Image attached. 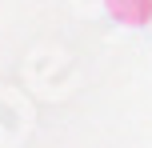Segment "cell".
I'll list each match as a JSON object with an SVG mask.
<instances>
[{
  "label": "cell",
  "instance_id": "1",
  "mask_svg": "<svg viewBox=\"0 0 152 148\" xmlns=\"http://www.w3.org/2000/svg\"><path fill=\"white\" fill-rule=\"evenodd\" d=\"M104 8L112 20L128 24V28H140L152 20V0H104Z\"/></svg>",
  "mask_w": 152,
  "mask_h": 148
}]
</instances>
